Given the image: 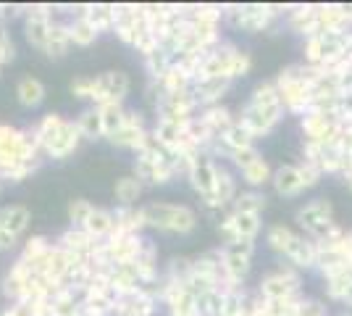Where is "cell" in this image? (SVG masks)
I'll use <instances>...</instances> for the list:
<instances>
[{"instance_id":"obj_1","label":"cell","mask_w":352,"mask_h":316,"mask_svg":"<svg viewBox=\"0 0 352 316\" xmlns=\"http://www.w3.org/2000/svg\"><path fill=\"white\" fill-rule=\"evenodd\" d=\"M145 209L147 227L155 232H168V235H190L197 227L195 211L187 206H174V203H161V200H150L142 206Z\"/></svg>"},{"instance_id":"obj_2","label":"cell","mask_w":352,"mask_h":316,"mask_svg":"<svg viewBox=\"0 0 352 316\" xmlns=\"http://www.w3.org/2000/svg\"><path fill=\"white\" fill-rule=\"evenodd\" d=\"M24 37L32 48H37L40 53H45L47 37H50V27L56 21V6L50 3H32L24 6Z\"/></svg>"},{"instance_id":"obj_3","label":"cell","mask_w":352,"mask_h":316,"mask_svg":"<svg viewBox=\"0 0 352 316\" xmlns=\"http://www.w3.org/2000/svg\"><path fill=\"white\" fill-rule=\"evenodd\" d=\"M82 143H85V140H82V132H79L76 121L63 119L58 129H56L50 137H45L43 143H40V148H43L45 158L66 161L69 156H74V153L79 151V145H82Z\"/></svg>"},{"instance_id":"obj_4","label":"cell","mask_w":352,"mask_h":316,"mask_svg":"<svg viewBox=\"0 0 352 316\" xmlns=\"http://www.w3.org/2000/svg\"><path fill=\"white\" fill-rule=\"evenodd\" d=\"M129 74L126 72H100L95 74V92H92V103L89 105H105V103H124V98L129 95Z\"/></svg>"},{"instance_id":"obj_5","label":"cell","mask_w":352,"mask_h":316,"mask_svg":"<svg viewBox=\"0 0 352 316\" xmlns=\"http://www.w3.org/2000/svg\"><path fill=\"white\" fill-rule=\"evenodd\" d=\"M150 140H153V132L147 129L145 116H142L140 111L129 108V114H126V124H124V127H121V129H118L116 135L111 137L108 143H111L113 148H124V151L140 153Z\"/></svg>"},{"instance_id":"obj_6","label":"cell","mask_w":352,"mask_h":316,"mask_svg":"<svg viewBox=\"0 0 352 316\" xmlns=\"http://www.w3.org/2000/svg\"><path fill=\"white\" fill-rule=\"evenodd\" d=\"M30 224H32V211L24 203L0 206V229H6L8 235H14L16 240H24Z\"/></svg>"},{"instance_id":"obj_7","label":"cell","mask_w":352,"mask_h":316,"mask_svg":"<svg viewBox=\"0 0 352 316\" xmlns=\"http://www.w3.org/2000/svg\"><path fill=\"white\" fill-rule=\"evenodd\" d=\"M116 216V229L113 235H142V229H147L145 209L142 206H116L113 209ZM111 235V238H113ZM108 238V240H111Z\"/></svg>"},{"instance_id":"obj_8","label":"cell","mask_w":352,"mask_h":316,"mask_svg":"<svg viewBox=\"0 0 352 316\" xmlns=\"http://www.w3.org/2000/svg\"><path fill=\"white\" fill-rule=\"evenodd\" d=\"M95 242L98 240H92L82 227H66L58 238H56V245H58V248H63L66 253L79 256V258H89L92 248H95Z\"/></svg>"},{"instance_id":"obj_9","label":"cell","mask_w":352,"mask_h":316,"mask_svg":"<svg viewBox=\"0 0 352 316\" xmlns=\"http://www.w3.org/2000/svg\"><path fill=\"white\" fill-rule=\"evenodd\" d=\"M45 98H47V90H45L43 79H37V76H32V74H24L16 82V101H19L21 108L34 111V108H40V105L45 103Z\"/></svg>"},{"instance_id":"obj_10","label":"cell","mask_w":352,"mask_h":316,"mask_svg":"<svg viewBox=\"0 0 352 316\" xmlns=\"http://www.w3.org/2000/svg\"><path fill=\"white\" fill-rule=\"evenodd\" d=\"M92 240L103 242L113 235L116 229V216H113V209H105V206H95V211L89 213L87 224L82 227Z\"/></svg>"},{"instance_id":"obj_11","label":"cell","mask_w":352,"mask_h":316,"mask_svg":"<svg viewBox=\"0 0 352 316\" xmlns=\"http://www.w3.org/2000/svg\"><path fill=\"white\" fill-rule=\"evenodd\" d=\"M72 50V34H69V21L56 19L53 27H50V37H47V45H45V56L53 61H60L69 56Z\"/></svg>"},{"instance_id":"obj_12","label":"cell","mask_w":352,"mask_h":316,"mask_svg":"<svg viewBox=\"0 0 352 316\" xmlns=\"http://www.w3.org/2000/svg\"><path fill=\"white\" fill-rule=\"evenodd\" d=\"M76 127H79V132H82V140H87V143H95V140H105L103 135V119H100V108L98 105H87V108H82L76 116Z\"/></svg>"},{"instance_id":"obj_13","label":"cell","mask_w":352,"mask_h":316,"mask_svg":"<svg viewBox=\"0 0 352 316\" xmlns=\"http://www.w3.org/2000/svg\"><path fill=\"white\" fill-rule=\"evenodd\" d=\"M82 16H85L100 34H103V32H113V24H116V6H111V3H87V6H82Z\"/></svg>"},{"instance_id":"obj_14","label":"cell","mask_w":352,"mask_h":316,"mask_svg":"<svg viewBox=\"0 0 352 316\" xmlns=\"http://www.w3.org/2000/svg\"><path fill=\"white\" fill-rule=\"evenodd\" d=\"M53 245H56V240H50L47 235H30V238H24V242H21L19 256L24 258V261H30L32 266L37 269L43 264V258L53 251Z\"/></svg>"},{"instance_id":"obj_15","label":"cell","mask_w":352,"mask_h":316,"mask_svg":"<svg viewBox=\"0 0 352 316\" xmlns=\"http://www.w3.org/2000/svg\"><path fill=\"white\" fill-rule=\"evenodd\" d=\"M142 190H145V185L134 174H124L113 182V198L118 206H137V200L142 198Z\"/></svg>"},{"instance_id":"obj_16","label":"cell","mask_w":352,"mask_h":316,"mask_svg":"<svg viewBox=\"0 0 352 316\" xmlns=\"http://www.w3.org/2000/svg\"><path fill=\"white\" fill-rule=\"evenodd\" d=\"M98 108H100V119H103V135L105 140H111L126 124L129 108L124 103H105V105H98Z\"/></svg>"},{"instance_id":"obj_17","label":"cell","mask_w":352,"mask_h":316,"mask_svg":"<svg viewBox=\"0 0 352 316\" xmlns=\"http://www.w3.org/2000/svg\"><path fill=\"white\" fill-rule=\"evenodd\" d=\"M69 34H72V45H76V48L95 45V43H98V37H100V32L95 30V27H92L82 14L69 19Z\"/></svg>"},{"instance_id":"obj_18","label":"cell","mask_w":352,"mask_h":316,"mask_svg":"<svg viewBox=\"0 0 352 316\" xmlns=\"http://www.w3.org/2000/svg\"><path fill=\"white\" fill-rule=\"evenodd\" d=\"M95 211V203L87 198H72L66 206V216H69V227H85L89 213Z\"/></svg>"},{"instance_id":"obj_19","label":"cell","mask_w":352,"mask_h":316,"mask_svg":"<svg viewBox=\"0 0 352 316\" xmlns=\"http://www.w3.org/2000/svg\"><path fill=\"white\" fill-rule=\"evenodd\" d=\"M69 90L76 101H89L92 103V92H95V76H74Z\"/></svg>"},{"instance_id":"obj_20","label":"cell","mask_w":352,"mask_h":316,"mask_svg":"<svg viewBox=\"0 0 352 316\" xmlns=\"http://www.w3.org/2000/svg\"><path fill=\"white\" fill-rule=\"evenodd\" d=\"M14 59H16V45L14 40H11V32H8L6 24H0V72H3V66H8Z\"/></svg>"},{"instance_id":"obj_21","label":"cell","mask_w":352,"mask_h":316,"mask_svg":"<svg viewBox=\"0 0 352 316\" xmlns=\"http://www.w3.org/2000/svg\"><path fill=\"white\" fill-rule=\"evenodd\" d=\"M43 306V303H40ZM40 306H34L30 301H16V303H6L0 316H37L40 314Z\"/></svg>"},{"instance_id":"obj_22","label":"cell","mask_w":352,"mask_h":316,"mask_svg":"<svg viewBox=\"0 0 352 316\" xmlns=\"http://www.w3.org/2000/svg\"><path fill=\"white\" fill-rule=\"evenodd\" d=\"M19 242L21 240H16L14 235H8L6 229H0V253H11V251H16Z\"/></svg>"},{"instance_id":"obj_23","label":"cell","mask_w":352,"mask_h":316,"mask_svg":"<svg viewBox=\"0 0 352 316\" xmlns=\"http://www.w3.org/2000/svg\"><path fill=\"white\" fill-rule=\"evenodd\" d=\"M3 187H6V182L0 180V196H3Z\"/></svg>"}]
</instances>
